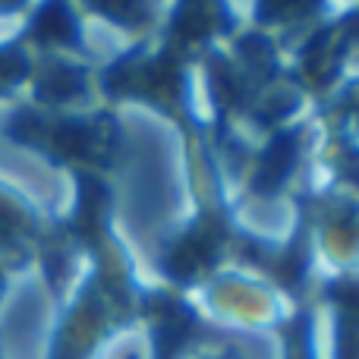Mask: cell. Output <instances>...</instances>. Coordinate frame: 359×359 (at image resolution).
<instances>
[{"mask_svg": "<svg viewBox=\"0 0 359 359\" xmlns=\"http://www.w3.org/2000/svg\"><path fill=\"white\" fill-rule=\"evenodd\" d=\"M92 4L117 19H133L139 13V0H92Z\"/></svg>", "mask_w": 359, "mask_h": 359, "instance_id": "cell-4", "label": "cell"}, {"mask_svg": "<svg viewBox=\"0 0 359 359\" xmlns=\"http://www.w3.org/2000/svg\"><path fill=\"white\" fill-rule=\"evenodd\" d=\"M290 161H293V142L290 139H278V142L268 149L265 155V164H262V186H274L280 183V180L287 177V170H290Z\"/></svg>", "mask_w": 359, "mask_h": 359, "instance_id": "cell-2", "label": "cell"}, {"mask_svg": "<svg viewBox=\"0 0 359 359\" xmlns=\"http://www.w3.org/2000/svg\"><path fill=\"white\" fill-rule=\"evenodd\" d=\"M35 32L41 41H67L69 44L76 38V22L60 0H50V4L41 6V13H38Z\"/></svg>", "mask_w": 359, "mask_h": 359, "instance_id": "cell-1", "label": "cell"}, {"mask_svg": "<svg viewBox=\"0 0 359 359\" xmlns=\"http://www.w3.org/2000/svg\"><path fill=\"white\" fill-rule=\"evenodd\" d=\"M79 92V76L69 73V69H57V73H50L48 79L41 82V98H50V101H63L69 98V95Z\"/></svg>", "mask_w": 359, "mask_h": 359, "instance_id": "cell-3", "label": "cell"}, {"mask_svg": "<svg viewBox=\"0 0 359 359\" xmlns=\"http://www.w3.org/2000/svg\"><path fill=\"white\" fill-rule=\"evenodd\" d=\"M306 4L309 0H262V10H265V16H280V13H293Z\"/></svg>", "mask_w": 359, "mask_h": 359, "instance_id": "cell-5", "label": "cell"}]
</instances>
